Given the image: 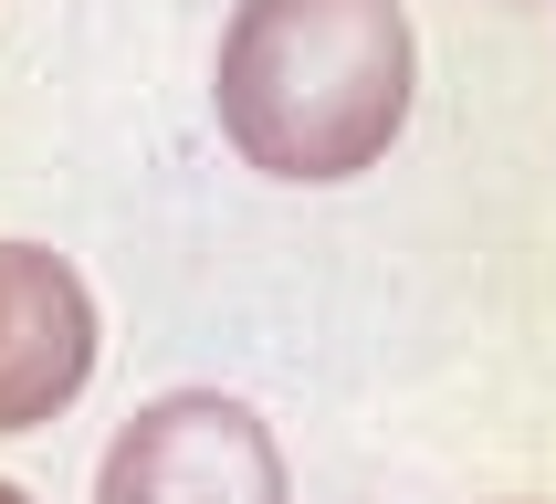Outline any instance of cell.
Instances as JSON below:
<instances>
[{
    "mask_svg": "<svg viewBox=\"0 0 556 504\" xmlns=\"http://www.w3.org/2000/svg\"><path fill=\"white\" fill-rule=\"evenodd\" d=\"M220 126L263 179H357L409 126L400 0H242L220 32Z\"/></svg>",
    "mask_w": 556,
    "mask_h": 504,
    "instance_id": "obj_1",
    "label": "cell"
},
{
    "mask_svg": "<svg viewBox=\"0 0 556 504\" xmlns=\"http://www.w3.org/2000/svg\"><path fill=\"white\" fill-rule=\"evenodd\" d=\"M94 504H283V452L242 400L179 389L116 431Z\"/></svg>",
    "mask_w": 556,
    "mask_h": 504,
    "instance_id": "obj_2",
    "label": "cell"
},
{
    "mask_svg": "<svg viewBox=\"0 0 556 504\" xmlns=\"http://www.w3.org/2000/svg\"><path fill=\"white\" fill-rule=\"evenodd\" d=\"M94 368L85 274L42 242H0V431L53 420Z\"/></svg>",
    "mask_w": 556,
    "mask_h": 504,
    "instance_id": "obj_3",
    "label": "cell"
},
{
    "mask_svg": "<svg viewBox=\"0 0 556 504\" xmlns=\"http://www.w3.org/2000/svg\"><path fill=\"white\" fill-rule=\"evenodd\" d=\"M0 504H31V494H22V483H0Z\"/></svg>",
    "mask_w": 556,
    "mask_h": 504,
    "instance_id": "obj_4",
    "label": "cell"
}]
</instances>
